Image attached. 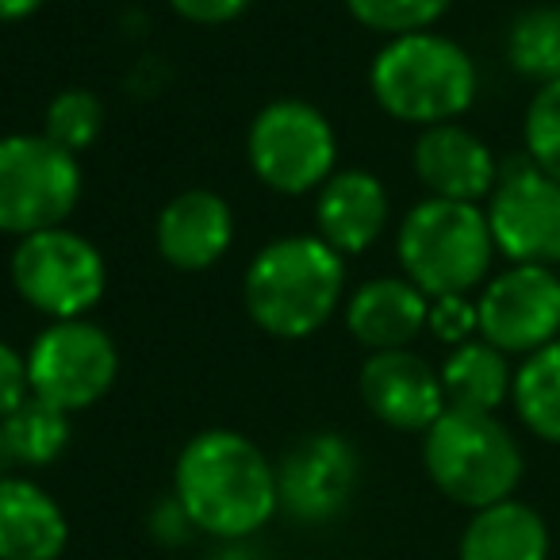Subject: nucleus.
Returning a JSON list of instances; mask_svg holds the SVG:
<instances>
[{"label": "nucleus", "instance_id": "aec40b11", "mask_svg": "<svg viewBox=\"0 0 560 560\" xmlns=\"http://www.w3.org/2000/svg\"><path fill=\"white\" fill-rule=\"evenodd\" d=\"M442 373V392L450 407H465V411H491L503 407V399H511L514 373L503 350H495L491 342H468L453 346V353L445 358Z\"/></svg>", "mask_w": 560, "mask_h": 560}, {"label": "nucleus", "instance_id": "4be33fe9", "mask_svg": "<svg viewBox=\"0 0 560 560\" xmlns=\"http://www.w3.org/2000/svg\"><path fill=\"white\" fill-rule=\"evenodd\" d=\"M0 430L9 438V450L16 457V468H47L66 453L73 438L70 415L43 399L27 396L9 419H0Z\"/></svg>", "mask_w": 560, "mask_h": 560}, {"label": "nucleus", "instance_id": "ddd939ff", "mask_svg": "<svg viewBox=\"0 0 560 560\" xmlns=\"http://www.w3.org/2000/svg\"><path fill=\"white\" fill-rule=\"evenodd\" d=\"M358 388L373 419L404 434H427L450 407L442 392V373L415 350L373 353L361 369Z\"/></svg>", "mask_w": 560, "mask_h": 560}, {"label": "nucleus", "instance_id": "9d476101", "mask_svg": "<svg viewBox=\"0 0 560 560\" xmlns=\"http://www.w3.org/2000/svg\"><path fill=\"white\" fill-rule=\"evenodd\" d=\"M491 242L514 265H560V180L534 162H514L499 173L488 200Z\"/></svg>", "mask_w": 560, "mask_h": 560}, {"label": "nucleus", "instance_id": "0eeeda50", "mask_svg": "<svg viewBox=\"0 0 560 560\" xmlns=\"http://www.w3.org/2000/svg\"><path fill=\"white\" fill-rule=\"evenodd\" d=\"M246 162L265 188L304 196L338 173V135L315 104L272 101L249 119Z\"/></svg>", "mask_w": 560, "mask_h": 560}, {"label": "nucleus", "instance_id": "2f4dec72", "mask_svg": "<svg viewBox=\"0 0 560 560\" xmlns=\"http://www.w3.org/2000/svg\"><path fill=\"white\" fill-rule=\"evenodd\" d=\"M208 560H257V552L249 549L246 541H223V549L215 552V557Z\"/></svg>", "mask_w": 560, "mask_h": 560}, {"label": "nucleus", "instance_id": "393cba45", "mask_svg": "<svg viewBox=\"0 0 560 560\" xmlns=\"http://www.w3.org/2000/svg\"><path fill=\"white\" fill-rule=\"evenodd\" d=\"M450 4L453 0H346V9L361 27L388 39L430 32L450 12Z\"/></svg>", "mask_w": 560, "mask_h": 560}, {"label": "nucleus", "instance_id": "7ed1b4c3", "mask_svg": "<svg viewBox=\"0 0 560 560\" xmlns=\"http://www.w3.org/2000/svg\"><path fill=\"white\" fill-rule=\"evenodd\" d=\"M373 101L399 124L438 127L476 101V66L465 47L434 32L388 39L369 66Z\"/></svg>", "mask_w": 560, "mask_h": 560}, {"label": "nucleus", "instance_id": "c756f323", "mask_svg": "<svg viewBox=\"0 0 560 560\" xmlns=\"http://www.w3.org/2000/svg\"><path fill=\"white\" fill-rule=\"evenodd\" d=\"M150 534H154L162 545H185L188 537L196 534L192 518H188L185 506L177 503V495L162 499V503L150 511Z\"/></svg>", "mask_w": 560, "mask_h": 560}, {"label": "nucleus", "instance_id": "7c9ffc66", "mask_svg": "<svg viewBox=\"0 0 560 560\" xmlns=\"http://www.w3.org/2000/svg\"><path fill=\"white\" fill-rule=\"evenodd\" d=\"M47 0H0V24H20V20L35 16Z\"/></svg>", "mask_w": 560, "mask_h": 560}, {"label": "nucleus", "instance_id": "1a4fd4ad", "mask_svg": "<svg viewBox=\"0 0 560 560\" xmlns=\"http://www.w3.org/2000/svg\"><path fill=\"white\" fill-rule=\"evenodd\" d=\"M119 376V350L104 327L89 319L50 323L27 350L32 396L73 415L101 404Z\"/></svg>", "mask_w": 560, "mask_h": 560}, {"label": "nucleus", "instance_id": "6ab92c4d", "mask_svg": "<svg viewBox=\"0 0 560 560\" xmlns=\"http://www.w3.org/2000/svg\"><path fill=\"white\" fill-rule=\"evenodd\" d=\"M457 552L460 560H549V529L534 506L503 499L472 511Z\"/></svg>", "mask_w": 560, "mask_h": 560}, {"label": "nucleus", "instance_id": "5701e85b", "mask_svg": "<svg viewBox=\"0 0 560 560\" xmlns=\"http://www.w3.org/2000/svg\"><path fill=\"white\" fill-rule=\"evenodd\" d=\"M506 62L514 73L529 81H549L560 78V9H526L506 32Z\"/></svg>", "mask_w": 560, "mask_h": 560}, {"label": "nucleus", "instance_id": "bb28decb", "mask_svg": "<svg viewBox=\"0 0 560 560\" xmlns=\"http://www.w3.org/2000/svg\"><path fill=\"white\" fill-rule=\"evenodd\" d=\"M430 330L442 342L460 346L472 335H480V319H476V304H468V296H442L430 300Z\"/></svg>", "mask_w": 560, "mask_h": 560}, {"label": "nucleus", "instance_id": "a878e982", "mask_svg": "<svg viewBox=\"0 0 560 560\" xmlns=\"http://www.w3.org/2000/svg\"><path fill=\"white\" fill-rule=\"evenodd\" d=\"M526 158L545 173V177L560 180V78L541 85L526 108Z\"/></svg>", "mask_w": 560, "mask_h": 560}, {"label": "nucleus", "instance_id": "39448f33", "mask_svg": "<svg viewBox=\"0 0 560 560\" xmlns=\"http://www.w3.org/2000/svg\"><path fill=\"white\" fill-rule=\"evenodd\" d=\"M422 465L445 499L483 511L514 499L522 480V450L491 411L445 407L442 419L422 434Z\"/></svg>", "mask_w": 560, "mask_h": 560}, {"label": "nucleus", "instance_id": "f3484780", "mask_svg": "<svg viewBox=\"0 0 560 560\" xmlns=\"http://www.w3.org/2000/svg\"><path fill=\"white\" fill-rule=\"evenodd\" d=\"M346 327L361 346L381 350H411V342L430 327V296L407 277L365 280L346 300Z\"/></svg>", "mask_w": 560, "mask_h": 560}, {"label": "nucleus", "instance_id": "f8f14e48", "mask_svg": "<svg viewBox=\"0 0 560 560\" xmlns=\"http://www.w3.org/2000/svg\"><path fill=\"white\" fill-rule=\"evenodd\" d=\"M361 483L358 450L342 434H307L277 465L280 511L304 526H327L350 506Z\"/></svg>", "mask_w": 560, "mask_h": 560}, {"label": "nucleus", "instance_id": "cd10ccee", "mask_svg": "<svg viewBox=\"0 0 560 560\" xmlns=\"http://www.w3.org/2000/svg\"><path fill=\"white\" fill-rule=\"evenodd\" d=\"M27 396H32V384H27V358L16 350V346L0 342V419H9Z\"/></svg>", "mask_w": 560, "mask_h": 560}, {"label": "nucleus", "instance_id": "f257e3e1", "mask_svg": "<svg viewBox=\"0 0 560 560\" xmlns=\"http://www.w3.org/2000/svg\"><path fill=\"white\" fill-rule=\"evenodd\" d=\"M173 495L196 534L246 541L280 511L277 468L238 430H203L188 438L173 468Z\"/></svg>", "mask_w": 560, "mask_h": 560}, {"label": "nucleus", "instance_id": "2eb2a0df", "mask_svg": "<svg viewBox=\"0 0 560 560\" xmlns=\"http://www.w3.org/2000/svg\"><path fill=\"white\" fill-rule=\"evenodd\" d=\"M158 254L180 272L211 269L234 242V211L211 188H185L177 192L154 223Z\"/></svg>", "mask_w": 560, "mask_h": 560}, {"label": "nucleus", "instance_id": "20e7f679", "mask_svg": "<svg viewBox=\"0 0 560 560\" xmlns=\"http://www.w3.org/2000/svg\"><path fill=\"white\" fill-rule=\"evenodd\" d=\"M399 269L430 300L468 296L491 272L495 242L476 203L427 196L404 215L396 234Z\"/></svg>", "mask_w": 560, "mask_h": 560}, {"label": "nucleus", "instance_id": "c85d7f7f", "mask_svg": "<svg viewBox=\"0 0 560 560\" xmlns=\"http://www.w3.org/2000/svg\"><path fill=\"white\" fill-rule=\"evenodd\" d=\"M170 9L177 12L180 20H188V24L223 27L249 9V0H170Z\"/></svg>", "mask_w": 560, "mask_h": 560}, {"label": "nucleus", "instance_id": "dca6fc26", "mask_svg": "<svg viewBox=\"0 0 560 560\" xmlns=\"http://www.w3.org/2000/svg\"><path fill=\"white\" fill-rule=\"evenodd\" d=\"M388 215V188L381 185V177L365 170H338L319 188V200H315L319 238L342 257L365 254L373 242H381Z\"/></svg>", "mask_w": 560, "mask_h": 560}, {"label": "nucleus", "instance_id": "9b49d317", "mask_svg": "<svg viewBox=\"0 0 560 560\" xmlns=\"http://www.w3.org/2000/svg\"><path fill=\"white\" fill-rule=\"evenodd\" d=\"M480 338L503 353H537L560 338V277L541 265H511L476 300Z\"/></svg>", "mask_w": 560, "mask_h": 560}, {"label": "nucleus", "instance_id": "412c9836", "mask_svg": "<svg viewBox=\"0 0 560 560\" xmlns=\"http://www.w3.org/2000/svg\"><path fill=\"white\" fill-rule=\"evenodd\" d=\"M514 411L541 442L560 445V338L529 353L514 373Z\"/></svg>", "mask_w": 560, "mask_h": 560}, {"label": "nucleus", "instance_id": "f03ea898", "mask_svg": "<svg viewBox=\"0 0 560 560\" xmlns=\"http://www.w3.org/2000/svg\"><path fill=\"white\" fill-rule=\"evenodd\" d=\"M346 292V257L319 234H284L254 254L242 277V304L257 330L300 342L335 319Z\"/></svg>", "mask_w": 560, "mask_h": 560}, {"label": "nucleus", "instance_id": "423d86ee", "mask_svg": "<svg viewBox=\"0 0 560 560\" xmlns=\"http://www.w3.org/2000/svg\"><path fill=\"white\" fill-rule=\"evenodd\" d=\"M78 154L55 147L47 135H0V234H27L66 226L81 203Z\"/></svg>", "mask_w": 560, "mask_h": 560}, {"label": "nucleus", "instance_id": "a211bd4d", "mask_svg": "<svg viewBox=\"0 0 560 560\" xmlns=\"http://www.w3.org/2000/svg\"><path fill=\"white\" fill-rule=\"evenodd\" d=\"M70 518L47 488L27 476L0 480V560H62Z\"/></svg>", "mask_w": 560, "mask_h": 560}, {"label": "nucleus", "instance_id": "6e6552de", "mask_svg": "<svg viewBox=\"0 0 560 560\" xmlns=\"http://www.w3.org/2000/svg\"><path fill=\"white\" fill-rule=\"evenodd\" d=\"M12 284L20 300L50 323L85 319L108 289V265L85 234L70 226L27 234L12 249Z\"/></svg>", "mask_w": 560, "mask_h": 560}, {"label": "nucleus", "instance_id": "b1692460", "mask_svg": "<svg viewBox=\"0 0 560 560\" xmlns=\"http://www.w3.org/2000/svg\"><path fill=\"white\" fill-rule=\"evenodd\" d=\"M104 131V104L89 89H66L55 101L47 104V116H43V135H47L55 147L70 150V154H85Z\"/></svg>", "mask_w": 560, "mask_h": 560}, {"label": "nucleus", "instance_id": "4468645a", "mask_svg": "<svg viewBox=\"0 0 560 560\" xmlns=\"http://www.w3.org/2000/svg\"><path fill=\"white\" fill-rule=\"evenodd\" d=\"M415 177L434 200L476 203L491 196L499 165L488 142L476 139L472 131H465L460 124H438L422 127L415 142Z\"/></svg>", "mask_w": 560, "mask_h": 560}, {"label": "nucleus", "instance_id": "473e14b6", "mask_svg": "<svg viewBox=\"0 0 560 560\" xmlns=\"http://www.w3.org/2000/svg\"><path fill=\"white\" fill-rule=\"evenodd\" d=\"M4 476H20V472H16V457H12V450H9V438L0 430V480H4Z\"/></svg>", "mask_w": 560, "mask_h": 560}]
</instances>
